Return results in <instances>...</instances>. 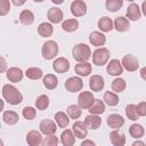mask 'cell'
Wrapping results in <instances>:
<instances>
[{
	"mask_svg": "<svg viewBox=\"0 0 146 146\" xmlns=\"http://www.w3.org/2000/svg\"><path fill=\"white\" fill-rule=\"evenodd\" d=\"M140 76H141L143 80L146 81V66H144V67L140 70Z\"/></svg>",
	"mask_w": 146,
	"mask_h": 146,
	"instance_id": "cell-46",
	"label": "cell"
},
{
	"mask_svg": "<svg viewBox=\"0 0 146 146\" xmlns=\"http://www.w3.org/2000/svg\"><path fill=\"white\" fill-rule=\"evenodd\" d=\"M58 138L55 136V135H50L48 137H46L43 140H42V145L43 146H56L58 144Z\"/></svg>",
	"mask_w": 146,
	"mask_h": 146,
	"instance_id": "cell-42",
	"label": "cell"
},
{
	"mask_svg": "<svg viewBox=\"0 0 146 146\" xmlns=\"http://www.w3.org/2000/svg\"><path fill=\"white\" fill-rule=\"evenodd\" d=\"M137 112L139 116H146V102H140L137 105Z\"/></svg>",
	"mask_w": 146,
	"mask_h": 146,
	"instance_id": "cell-44",
	"label": "cell"
},
{
	"mask_svg": "<svg viewBox=\"0 0 146 146\" xmlns=\"http://www.w3.org/2000/svg\"><path fill=\"white\" fill-rule=\"evenodd\" d=\"M141 16L140 8L137 3H131L127 8V18L129 21H138Z\"/></svg>",
	"mask_w": 146,
	"mask_h": 146,
	"instance_id": "cell-23",
	"label": "cell"
},
{
	"mask_svg": "<svg viewBox=\"0 0 146 146\" xmlns=\"http://www.w3.org/2000/svg\"><path fill=\"white\" fill-rule=\"evenodd\" d=\"M104 102L108 106H116L119 104V96L116 95V92L106 91L104 94Z\"/></svg>",
	"mask_w": 146,
	"mask_h": 146,
	"instance_id": "cell-34",
	"label": "cell"
},
{
	"mask_svg": "<svg viewBox=\"0 0 146 146\" xmlns=\"http://www.w3.org/2000/svg\"><path fill=\"white\" fill-rule=\"evenodd\" d=\"M11 2H13L15 6H23V5L26 2V0H11Z\"/></svg>",
	"mask_w": 146,
	"mask_h": 146,
	"instance_id": "cell-45",
	"label": "cell"
},
{
	"mask_svg": "<svg viewBox=\"0 0 146 146\" xmlns=\"http://www.w3.org/2000/svg\"><path fill=\"white\" fill-rule=\"evenodd\" d=\"M41 54H42V57L44 59H52L57 56L58 54V44L56 41L54 40H48L43 43L42 46V49H41Z\"/></svg>",
	"mask_w": 146,
	"mask_h": 146,
	"instance_id": "cell-4",
	"label": "cell"
},
{
	"mask_svg": "<svg viewBox=\"0 0 146 146\" xmlns=\"http://www.w3.org/2000/svg\"><path fill=\"white\" fill-rule=\"evenodd\" d=\"M55 121L59 128H66L70 123V116H68V114L59 111L55 114Z\"/></svg>",
	"mask_w": 146,
	"mask_h": 146,
	"instance_id": "cell-31",
	"label": "cell"
},
{
	"mask_svg": "<svg viewBox=\"0 0 146 146\" xmlns=\"http://www.w3.org/2000/svg\"><path fill=\"white\" fill-rule=\"evenodd\" d=\"M111 88H112V90H113L114 92H116V94L122 92V91H124L125 88H127V82H125L124 79H122V78H116L115 80H113Z\"/></svg>",
	"mask_w": 146,
	"mask_h": 146,
	"instance_id": "cell-35",
	"label": "cell"
},
{
	"mask_svg": "<svg viewBox=\"0 0 146 146\" xmlns=\"http://www.w3.org/2000/svg\"><path fill=\"white\" fill-rule=\"evenodd\" d=\"M127 1H131V2H132V1H135V0H127Z\"/></svg>",
	"mask_w": 146,
	"mask_h": 146,
	"instance_id": "cell-53",
	"label": "cell"
},
{
	"mask_svg": "<svg viewBox=\"0 0 146 146\" xmlns=\"http://www.w3.org/2000/svg\"><path fill=\"white\" fill-rule=\"evenodd\" d=\"M89 112L91 114H97V115H100L105 112V102L100 100V99H95L92 105L88 108Z\"/></svg>",
	"mask_w": 146,
	"mask_h": 146,
	"instance_id": "cell-30",
	"label": "cell"
},
{
	"mask_svg": "<svg viewBox=\"0 0 146 146\" xmlns=\"http://www.w3.org/2000/svg\"><path fill=\"white\" fill-rule=\"evenodd\" d=\"M51 2H54L55 5H60V3H63L64 2V0H50Z\"/></svg>",
	"mask_w": 146,
	"mask_h": 146,
	"instance_id": "cell-50",
	"label": "cell"
},
{
	"mask_svg": "<svg viewBox=\"0 0 146 146\" xmlns=\"http://www.w3.org/2000/svg\"><path fill=\"white\" fill-rule=\"evenodd\" d=\"M114 27L117 32H127L130 27V23L129 19L123 17V16H119L115 18L114 21Z\"/></svg>",
	"mask_w": 146,
	"mask_h": 146,
	"instance_id": "cell-24",
	"label": "cell"
},
{
	"mask_svg": "<svg viewBox=\"0 0 146 146\" xmlns=\"http://www.w3.org/2000/svg\"><path fill=\"white\" fill-rule=\"evenodd\" d=\"M74 71L79 76H88L91 71V64L88 62H78V64L74 66Z\"/></svg>",
	"mask_w": 146,
	"mask_h": 146,
	"instance_id": "cell-17",
	"label": "cell"
},
{
	"mask_svg": "<svg viewBox=\"0 0 146 146\" xmlns=\"http://www.w3.org/2000/svg\"><path fill=\"white\" fill-rule=\"evenodd\" d=\"M19 22L23 24V25H31L33 22H34V14L29 10V9H24L21 11L19 14Z\"/></svg>",
	"mask_w": 146,
	"mask_h": 146,
	"instance_id": "cell-28",
	"label": "cell"
},
{
	"mask_svg": "<svg viewBox=\"0 0 146 146\" xmlns=\"http://www.w3.org/2000/svg\"><path fill=\"white\" fill-rule=\"evenodd\" d=\"M110 55L111 54H110V50L107 48L99 47L92 52V63L96 64L97 66H103V65L108 63Z\"/></svg>",
	"mask_w": 146,
	"mask_h": 146,
	"instance_id": "cell-3",
	"label": "cell"
},
{
	"mask_svg": "<svg viewBox=\"0 0 146 146\" xmlns=\"http://www.w3.org/2000/svg\"><path fill=\"white\" fill-rule=\"evenodd\" d=\"M89 41H90V43H91L92 46L99 48V47H102V46L105 44V42H106V36H105L102 32L94 31V32H91L90 35H89Z\"/></svg>",
	"mask_w": 146,
	"mask_h": 146,
	"instance_id": "cell-19",
	"label": "cell"
},
{
	"mask_svg": "<svg viewBox=\"0 0 146 146\" xmlns=\"http://www.w3.org/2000/svg\"><path fill=\"white\" fill-rule=\"evenodd\" d=\"M33 1H35V2H42L43 0H33Z\"/></svg>",
	"mask_w": 146,
	"mask_h": 146,
	"instance_id": "cell-52",
	"label": "cell"
},
{
	"mask_svg": "<svg viewBox=\"0 0 146 146\" xmlns=\"http://www.w3.org/2000/svg\"><path fill=\"white\" fill-rule=\"evenodd\" d=\"M106 71L110 75L113 76H119L123 73V66L122 63L119 59H111L110 63H107V67Z\"/></svg>",
	"mask_w": 146,
	"mask_h": 146,
	"instance_id": "cell-9",
	"label": "cell"
},
{
	"mask_svg": "<svg viewBox=\"0 0 146 146\" xmlns=\"http://www.w3.org/2000/svg\"><path fill=\"white\" fill-rule=\"evenodd\" d=\"M122 66L128 72H135L139 67V60L133 55H125L122 58Z\"/></svg>",
	"mask_w": 146,
	"mask_h": 146,
	"instance_id": "cell-7",
	"label": "cell"
},
{
	"mask_svg": "<svg viewBox=\"0 0 146 146\" xmlns=\"http://www.w3.org/2000/svg\"><path fill=\"white\" fill-rule=\"evenodd\" d=\"M78 27H79V22L75 18L65 19L64 22H62V29L65 32H74L78 30Z\"/></svg>",
	"mask_w": 146,
	"mask_h": 146,
	"instance_id": "cell-33",
	"label": "cell"
},
{
	"mask_svg": "<svg viewBox=\"0 0 146 146\" xmlns=\"http://www.w3.org/2000/svg\"><path fill=\"white\" fill-rule=\"evenodd\" d=\"M71 13L75 17H81L87 13V5L82 0H74L71 3Z\"/></svg>",
	"mask_w": 146,
	"mask_h": 146,
	"instance_id": "cell-10",
	"label": "cell"
},
{
	"mask_svg": "<svg viewBox=\"0 0 146 146\" xmlns=\"http://www.w3.org/2000/svg\"><path fill=\"white\" fill-rule=\"evenodd\" d=\"M49 106V97L47 95H40L35 100V107L40 111L47 110Z\"/></svg>",
	"mask_w": 146,
	"mask_h": 146,
	"instance_id": "cell-39",
	"label": "cell"
},
{
	"mask_svg": "<svg viewBox=\"0 0 146 146\" xmlns=\"http://www.w3.org/2000/svg\"><path fill=\"white\" fill-rule=\"evenodd\" d=\"M106 123L112 129H120L124 124V119L120 114H110L106 119Z\"/></svg>",
	"mask_w": 146,
	"mask_h": 146,
	"instance_id": "cell-14",
	"label": "cell"
},
{
	"mask_svg": "<svg viewBox=\"0 0 146 146\" xmlns=\"http://www.w3.org/2000/svg\"><path fill=\"white\" fill-rule=\"evenodd\" d=\"M2 119H3V122L9 124V125H14L18 122L19 120V116L16 112L14 111H5L2 113Z\"/></svg>",
	"mask_w": 146,
	"mask_h": 146,
	"instance_id": "cell-27",
	"label": "cell"
},
{
	"mask_svg": "<svg viewBox=\"0 0 146 146\" xmlns=\"http://www.w3.org/2000/svg\"><path fill=\"white\" fill-rule=\"evenodd\" d=\"M72 55L76 62H88V59L91 57V50L88 44L78 43L73 47Z\"/></svg>",
	"mask_w": 146,
	"mask_h": 146,
	"instance_id": "cell-2",
	"label": "cell"
},
{
	"mask_svg": "<svg viewBox=\"0 0 146 146\" xmlns=\"http://www.w3.org/2000/svg\"><path fill=\"white\" fill-rule=\"evenodd\" d=\"M2 97L10 105H18L23 102V95L13 84H5L2 87Z\"/></svg>",
	"mask_w": 146,
	"mask_h": 146,
	"instance_id": "cell-1",
	"label": "cell"
},
{
	"mask_svg": "<svg viewBox=\"0 0 146 146\" xmlns=\"http://www.w3.org/2000/svg\"><path fill=\"white\" fill-rule=\"evenodd\" d=\"M75 135L73 132V130H70V129H65L62 135H60V143L64 145V146H72L75 144Z\"/></svg>",
	"mask_w": 146,
	"mask_h": 146,
	"instance_id": "cell-21",
	"label": "cell"
},
{
	"mask_svg": "<svg viewBox=\"0 0 146 146\" xmlns=\"http://www.w3.org/2000/svg\"><path fill=\"white\" fill-rule=\"evenodd\" d=\"M132 145H133V146H137V145H141V146H144V145H145V143H144V141H140V140H136Z\"/></svg>",
	"mask_w": 146,
	"mask_h": 146,
	"instance_id": "cell-49",
	"label": "cell"
},
{
	"mask_svg": "<svg viewBox=\"0 0 146 146\" xmlns=\"http://www.w3.org/2000/svg\"><path fill=\"white\" fill-rule=\"evenodd\" d=\"M129 133H130V136H131L132 138L139 139V138H141V137L144 136L145 130H144V127H143L141 124L133 123V124H131L130 128H129Z\"/></svg>",
	"mask_w": 146,
	"mask_h": 146,
	"instance_id": "cell-32",
	"label": "cell"
},
{
	"mask_svg": "<svg viewBox=\"0 0 146 146\" xmlns=\"http://www.w3.org/2000/svg\"><path fill=\"white\" fill-rule=\"evenodd\" d=\"M110 139H111V143L114 146H123L125 144V136H124V133L119 131L117 129H114L110 133Z\"/></svg>",
	"mask_w": 146,
	"mask_h": 146,
	"instance_id": "cell-22",
	"label": "cell"
},
{
	"mask_svg": "<svg viewBox=\"0 0 146 146\" xmlns=\"http://www.w3.org/2000/svg\"><path fill=\"white\" fill-rule=\"evenodd\" d=\"M86 145L95 146L96 144H95V141H92V140H83V141H82V144H81V146H86Z\"/></svg>",
	"mask_w": 146,
	"mask_h": 146,
	"instance_id": "cell-47",
	"label": "cell"
},
{
	"mask_svg": "<svg viewBox=\"0 0 146 146\" xmlns=\"http://www.w3.org/2000/svg\"><path fill=\"white\" fill-rule=\"evenodd\" d=\"M84 123H86L87 128L92 129V130H96V129H98V128L100 127V124H102V119H100L99 115H97V114H91V113H90L89 115L86 116Z\"/></svg>",
	"mask_w": 146,
	"mask_h": 146,
	"instance_id": "cell-20",
	"label": "cell"
},
{
	"mask_svg": "<svg viewBox=\"0 0 146 146\" xmlns=\"http://www.w3.org/2000/svg\"><path fill=\"white\" fill-rule=\"evenodd\" d=\"M105 86V82H104V78L102 75H91L90 80H89V88L91 89V91H100L103 90Z\"/></svg>",
	"mask_w": 146,
	"mask_h": 146,
	"instance_id": "cell-16",
	"label": "cell"
},
{
	"mask_svg": "<svg viewBox=\"0 0 146 146\" xmlns=\"http://www.w3.org/2000/svg\"><path fill=\"white\" fill-rule=\"evenodd\" d=\"M41 131H36V130H31L27 132L26 135V143L30 146H39L42 144V136H41Z\"/></svg>",
	"mask_w": 146,
	"mask_h": 146,
	"instance_id": "cell-13",
	"label": "cell"
},
{
	"mask_svg": "<svg viewBox=\"0 0 146 146\" xmlns=\"http://www.w3.org/2000/svg\"><path fill=\"white\" fill-rule=\"evenodd\" d=\"M38 33H39V35H41L43 38H49L54 33V27L50 23L43 22L38 26Z\"/></svg>",
	"mask_w": 146,
	"mask_h": 146,
	"instance_id": "cell-26",
	"label": "cell"
},
{
	"mask_svg": "<svg viewBox=\"0 0 146 146\" xmlns=\"http://www.w3.org/2000/svg\"><path fill=\"white\" fill-rule=\"evenodd\" d=\"M72 130L75 135L76 138H80V139H84L88 135V130H87V125L84 123V121H75L73 123V127H72Z\"/></svg>",
	"mask_w": 146,
	"mask_h": 146,
	"instance_id": "cell-12",
	"label": "cell"
},
{
	"mask_svg": "<svg viewBox=\"0 0 146 146\" xmlns=\"http://www.w3.org/2000/svg\"><path fill=\"white\" fill-rule=\"evenodd\" d=\"M52 68L57 73H65L70 70V62L65 57H58L54 60Z\"/></svg>",
	"mask_w": 146,
	"mask_h": 146,
	"instance_id": "cell-11",
	"label": "cell"
},
{
	"mask_svg": "<svg viewBox=\"0 0 146 146\" xmlns=\"http://www.w3.org/2000/svg\"><path fill=\"white\" fill-rule=\"evenodd\" d=\"M22 114L26 120H33L36 116V110L32 106H26V107L23 108Z\"/></svg>",
	"mask_w": 146,
	"mask_h": 146,
	"instance_id": "cell-41",
	"label": "cell"
},
{
	"mask_svg": "<svg viewBox=\"0 0 146 146\" xmlns=\"http://www.w3.org/2000/svg\"><path fill=\"white\" fill-rule=\"evenodd\" d=\"M1 60H2V71H5V67H6V62H5V58L2 57V58H1Z\"/></svg>",
	"mask_w": 146,
	"mask_h": 146,
	"instance_id": "cell-51",
	"label": "cell"
},
{
	"mask_svg": "<svg viewBox=\"0 0 146 146\" xmlns=\"http://www.w3.org/2000/svg\"><path fill=\"white\" fill-rule=\"evenodd\" d=\"M25 75H26V78H29L31 80H39L42 78L43 72L39 67H30L25 71Z\"/></svg>",
	"mask_w": 146,
	"mask_h": 146,
	"instance_id": "cell-36",
	"label": "cell"
},
{
	"mask_svg": "<svg viewBox=\"0 0 146 146\" xmlns=\"http://www.w3.org/2000/svg\"><path fill=\"white\" fill-rule=\"evenodd\" d=\"M42 82H43V86L49 90H52L58 86V79L54 74H46L42 79Z\"/></svg>",
	"mask_w": 146,
	"mask_h": 146,
	"instance_id": "cell-29",
	"label": "cell"
},
{
	"mask_svg": "<svg viewBox=\"0 0 146 146\" xmlns=\"http://www.w3.org/2000/svg\"><path fill=\"white\" fill-rule=\"evenodd\" d=\"M63 17H64L63 11L59 8H57V7L49 8V10L47 13V18H48V21L50 23H55V24L60 23L63 21Z\"/></svg>",
	"mask_w": 146,
	"mask_h": 146,
	"instance_id": "cell-15",
	"label": "cell"
},
{
	"mask_svg": "<svg viewBox=\"0 0 146 146\" xmlns=\"http://www.w3.org/2000/svg\"><path fill=\"white\" fill-rule=\"evenodd\" d=\"M141 10H143V14L146 16V0L143 2V5H141Z\"/></svg>",
	"mask_w": 146,
	"mask_h": 146,
	"instance_id": "cell-48",
	"label": "cell"
},
{
	"mask_svg": "<svg viewBox=\"0 0 146 146\" xmlns=\"http://www.w3.org/2000/svg\"><path fill=\"white\" fill-rule=\"evenodd\" d=\"M23 74H24L23 71L16 66L8 68L6 72V76L10 82H19L23 79Z\"/></svg>",
	"mask_w": 146,
	"mask_h": 146,
	"instance_id": "cell-18",
	"label": "cell"
},
{
	"mask_svg": "<svg viewBox=\"0 0 146 146\" xmlns=\"http://www.w3.org/2000/svg\"><path fill=\"white\" fill-rule=\"evenodd\" d=\"M122 6H123V0H106V2H105L106 9L112 13L120 10Z\"/></svg>",
	"mask_w": 146,
	"mask_h": 146,
	"instance_id": "cell-38",
	"label": "cell"
},
{
	"mask_svg": "<svg viewBox=\"0 0 146 146\" xmlns=\"http://www.w3.org/2000/svg\"><path fill=\"white\" fill-rule=\"evenodd\" d=\"M10 10V2L9 0H0V15L6 16Z\"/></svg>",
	"mask_w": 146,
	"mask_h": 146,
	"instance_id": "cell-43",
	"label": "cell"
},
{
	"mask_svg": "<svg viewBox=\"0 0 146 146\" xmlns=\"http://www.w3.org/2000/svg\"><path fill=\"white\" fill-rule=\"evenodd\" d=\"M94 100H95V97H94L92 92H90V91H82V92H80V95L78 97V105L82 110H88L92 105Z\"/></svg>",
	"mask_w": 146,
	"mask_h": 146,
	"instance_id": "cell-6",
	"label": "cell"
},
{
	"mask_svg": "<svg viewBox=\"0 0 146 146\" xmlns=\"http://www.w3.org/2000/svg\"><path fill=\"white\" fill-rule=\"evenodd\" d=\"M39 128H40V131L46 135V136H50V135H55L56 131H57V125L55 123V121L52 120H42L39 124Z\"/></svg>",
	"mask_w": 146,
	"mask_h": 146,
	"instance_id": "cell-8",
	"label": "cell"
},
{
	"mask_svg": "<svg viewBox=\"0 0 146 146\" xmlns=\"http://www.w3.org/2000/svg\"><path fill=\"white\" fill-rule=\"evenodd\" d=\"M82 108L79 106V105H70L68 107H67V110H66V112H67V114H68V116L71 117V119H74V120H76V119H79L80 116H81V114H82V111H81Z\"/></svg>",
	"mask_w": 146,
	"mask_h": 146,
	"instance_id": "cell-40",
	"label": "cell"
},
{
	"mask_svg": "<svg viewBox=\"0 0 146 146\" xmlns=\"http://www.w3.org/2000/svg\"><path fill=\"white\" fill-rule=\"evenodd\" d=\"M83 81L79 76H71L65 81V89L70 92H78L82 90Z\"/></svg>",
	"mask_w": 146,
	"mask_h": 146,
	"instance_id": "cell-5",
	"label": "cell"
},
{
	"mask_svg": "<svg viewBox=\"0 0 146 146\" xmlns=\"http://www.w3.org/2000/svg\"><path fill=\"white\" fill-rule=\"evenodd\" d=\"M97 25H98V27H99L100 31H103V32H110L114 27V22L112 21V18H110L107 16H103L102 18H99Z\"/></svg>",
	"mask_w": 146,
	"mask_h": 146,
	"instance_id": "cell-25",
	"label": "cell"
},
{
	"mask_svg": "<svg viewBox=\"0 0 146 146\" xmlns=\"http://www.w3.org/2000/svg\"><path fill=\"white\" fill-rule=\"evenodd\" d=\"M125 115L131 121L138 120L139 114L137 112V105H135V104H128L127 107H125Z\"/></svg>",
	"mask_w": 146,
	"mask_h": 146,
	"instance_id": "cell-37",
	"label": "cell"
}]
</instances>
